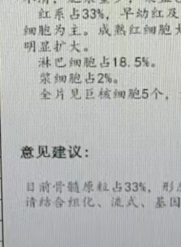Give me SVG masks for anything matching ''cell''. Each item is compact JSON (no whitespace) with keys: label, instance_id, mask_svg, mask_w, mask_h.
Wrapping results in <instances>:
<instances>
[{"label":"cell","instance_id":"obj_57","mask_svg":"<svg viewBox=\"0 0 181 247\" xmlns=\"http://www.w3.org/2000/svg\"><path fill=\"white\" fill-rule=\"evenodd\" d=\"M88 51V49L87 48V47H85V48L83 49V52H87Z\"/></svg>","mask_w":181,"mask_h":247},{"label":"cell","instance_id":"obj_33","mask_svg":"<svg viewBox=\"0 0 181 247\" xmlns=\"http://www.w3.org/2000/svg\"><path fill=\"white\" fill-rule=\"evenodd\" d=\"M97 11L96 9H94V8H91L90 10V18L91 19H96L97 18Z\"/></svg>","mask_w":181,"mask_h":247},{"label":"cell","instance_id":"obj_29","mask_svg":"<svg viewBox=\"0 0 181 247\" xmlns=\"http://www.w3.org/2000/svg\"><path fill=\"white\" fill-rule=\"evenodd\" d=\"M95 80V77H94V75L91 73H88V78L85 79V81L86 82V83H93Z\"/></svg>","mask_w":181,"mask_h":247},{"label":"cell","instance_id":"obj_32","mask_svg":"<svg viewBox=\"0 0 181 247\" xmlns=\"http://www.w3.org/2000/svg\"><path fill=\"white\" fill-rule=\"evenodd\" d=\"M139 94V91L137 89L129 90V97H135Z\"/></svg>","mask_w":181,"mask_h":247},{"label":"cell","instance_id":"obj_38","mask_svg":"<svg viewBox=\"0 0 181 247\" xmlns=\"http://www.w3.org/2000/svg\"><path fill=\"white\" fill-rule=\"evenodd\" d=\"M31 151H32V148H25L24 149H23V154H24V156L25 157H30L31 155Z\"/></svg>","mask_w":181,"mask_h":247},{"label":"cell","instance_id":"obj_20","mask_svg":"<svg viewBox=\"0 0 181 247\" xmlns=\"http://www.w3.org/2000/svg\"><path fill=\"white\" fill-rule=\"evenodd\" d=\"M167 18H175V19H179V17L177 15V9L175 8H171L168 9V13L167 15Z\"/></svg>","mask_w":181,"mask_h":247},{"label":"cell","instance_id":"obj_28","mask_svg":"<svg viewBox=\"0 0 181 247\" xmlns=\"http://www.w3.org/2000/svg\"><path fill=\"white\" fill-rule=\"evenodd\" d=\"M109 92L110 90L109 89H101L99 92V97H107L109 98Z\"/></svg>","mask_w":181,"mask_h":247},{"label":"cell","instance_id":"obj_48","mask_svg":"<svg viewBox=\"0 0 181 247\" xmlns=\"http://www.w3.org/2000/svg\"><path fill=\"white\" fill-rule=\"evenodd\" d=\"M68 3H81L82 2V0H67Z\"/></svg>","mask_w":181,"mask_h":247},{"label":"cell","instance_id":"obj_22","mask_svg":"<svg viewBox=\"0 0 181 247\" xmlns=\"http://www.w3.org/2000/svg\"><path fill=\"white\" fill-rule=\"evenodd\" d=\"M132 15H134V13L132 12V8L130 7H125V8H123V12L121 13V15L125 17L126 20H128L129 16Z\"/></svg>","mask_w":181,"mask_h":247},{"label":"cell","instance_id":"obj_31","mask_svg":"<svg viewBox=\"0 0 181 247\" xmlns=\"http://www.w3.org/2000/svg\"><path fill=\"white\" fill-rule=\"evenodd\" d=\"M51 35H52V32H51L50 25H47V24H44V36H50Z\"/></svg>","mask_w":181,"mask_h":247},{"label":"cell","instance_id":"obj_4","mask_svg":"<svg viewBox=\"0 0 181 247\" xmlns=\"http://www.w3.org/2000/svg\"><path fill=\"white\" fill-rule=\"evenodd\" d=\"M23 47L25 50H27L28 52H36V41H25L23 44Z\"/></svg>","mask_w":181,"mask_h":247},{"label":"cell","instance_id":"obj_13","mask_svg":"<svg viewBox=\"0 0 181 247\" xmlns=\"http://www.w3.org/2000/svg\"><path fill=\"white\" fill-rule=\"evenodd\" d=\"M64 8L62 7L60 8H58L57 9H56L54 12V18L55 19L58 20V21H60L61 20L65 19V15H64Z\"/></svg>","mask_w":181,"mask_h":247},{"label":"cell","instance_id":"obj_18","mask_svg":"<svg viewBox=\"0 0 181 247\" xmlns=\"http://www.w3.org/2000/svg\"><path fill=\"white\" fill-rule=\"evenodd\" d=\"M54 65L56 67L59 68H64L67 66V64L64 63V58L63 57H56L54 59Z\"/></svg>","mask_w":181,"mask_h":247},{"label":"cell","instance_id":"obj_8","mask_svg":"<svg viewBox=\"0 0 181 247\" xmlns=\"http://www.w3.org/2000/svg\"><path fill=\"white\" fill-rule=\"evenodd\" d=\"M98 35H105V34H107V35H108L109 36H111V33L109 32V25L107 23H102V25H101V27L99 28V29H98Z\"/></svg>","mask_w":181,"mask_h":247},{"label":"cell","instance_id":"obj_9","mask_svg":"<svg viewBox=\"0 0 181 247\" xmlns=\"http://www.w3.org/2000/svg\"><path fill=\"white\" fill-rule=\"evenodd\" d=\"M69 81L72 83H81L82 81L81 80V75L78 73H70L69 75Z\"/></svg>","mask_w":181,"mask_h":247},{"label":"cell","instance_id":"obj_24","mask_svg":"<svg viewBox=\"0 0 181 247\" xmlns=\"http://www.w3.org/2000/svg\"><path fill=\"white\" fill-rule=\"evenodd\" d=\"M54 83H58V82L65 83L67 80V76H65V75L60 76L59 73H56V75L54 77Z\"/></svg>","mask_w":181,"mask_h":247},{"label":"cell","instance_id":"obj_50","mask_svg":"<svg viewBox=\"0 0 181 247\" xmlns=\"http://www.w3.org/2000/svg\"><path fill=\"white\" fill-rule=\"evenodd\" d=\"M109 0H100V4L101 5H104V4H109Z\"/></svg>","mask_w":181,"mask_h":247},{"label":"cell","instance_id":"obj_34","mask_svg":"<svg viewBox=\"0 0 181 247\" xmlns=\"http://www.w3.org/2000/svg\"><path fill=\"white\" fill-rule=\"evenodd\" d=\"M120 66L122 67H125L127 66V60L125 57H121L120 58Z\"/></svg>","mask_w":181,"mask_h":247},{"label":"cell","instance_id":"obj_37","mask_svg":"<svg viewBox=\"0 0 181 247\" xmlns=\"http://www.w3.org/2000/svg\"><path fill=\"white\" fill-rule=\"evenodd\" d=\"M142 64V62H141V57H136V58H135V62H134V65L135 67H139L141 66Z\"/></svg>","mask_w":181,"mask_h":247},{"label":"cell","instance_id":"obj_1","mask_svg":"<svg viewBox=\"0 0 181 247\" xmlns=\"http://www.w3.org/2000/svg\"><path fill=\"white\" fill-rule=\"evenodd\" d=\"M171 27L169 24L165 23V24H160L159 25V35H166L169 36L172 34V32L170 31Z\"/></svg>","mask_w":181,"mask_h":247},{"label":"cell","instance_id":"obj_27","mask_svg":"<svg viewBox=\"0 0 181 247\" xmlns=\"http://www.w3.org/2000/svg\"><path fill=\"white\" fill-rule=\"evenodd\" d=\"M99 65L101 67H108L109 66V60L108 57H107L106 56H103L102 62L100 63Z\"/></svg>","mask_w":181,"mask_h":247},{"label":"cell","instance_id":"obj_6","mask_svg":"<svg viewBox=\"0 0 181 247\" xmlns=\"http://www.w3.org/2000/svg\"><path fill=\"white\" fill-rule=\"evenodd\" d=\"M50 59L49 57H41L39 60V67H51Z\"/></svg>","mask_w":181,"mask_h":247},{"label":"cell","instance_id":"obj_30","mask_svg":"<svg viewBox=\"0 0 181 247\" xmlns=\"http://www.w3.org/2000/svg\"><path fill=\"white\" fill-rule=\"evenodd\" d=\"M82 17L83 19L86 20L90 18V11L87 8H84L82 10Z\"/></svg>","mask_w":181,"mask_h":247},{"label":"cell","instance_id":"obj_25","mask_svg":"<svg viewBox=\"0 0 181 247\" xmlns=\"http://www.w3.org/2000/svg\"><path fill=\"white\" fill-rule=\"evenodd\" d=\"M80 16H81V15H80L79 10H78L75 8H72V13L70 15V18L71 20H78L79 19Z\"/></svg>","mask_w":181,"mask_h":247},{"label":"cell","instance_id":"obj_19","mask_svg":"<svg viewBox=\"0 0 181 247\" xmlns=\"http://www.w3.org/2000/svg\"><path fill=\"white\" fill-rule=\"evenodd\" d=\"M128 32L130 34H140L141 31H140V28L138 25H135L133 24L129 26Z\"/></svg>","mask_w":181,"mask_h":247},{"label":"cell","instance_id":"obj_5","mask_svg":"<svg viewBox=\"0 0 181 247\" xmlns=\"http://www.w3.org/2000/svg\"><path fill=\"white\" fill-rule=\"evenodd\" d=\"M149 11L146 9V8L140 9L138 8L136 12V16L137 18H143V19H147L149 17Z\"/></svg>","mask_w":181,"mask_h":247},{"label":"cell","instance_id":"obj_60","mask_svg":"<svg viewBox=\"0 0 181 247\" xmlns=\"http://www.w3.org/2000/svg\"><path fill=\"white\" fill-rule=\"evenodd\" d=\"M121 0H115V2H114V3H118V2H120Z\"/></svg>","mask_w":181,"mask_h":247},{"label":"cell","instance_id":"obj_39","mask_svg":"<svg viewBox=\"0 0 181 247\" xmlns=\"http://www.w3.org/2000/svg\"><path fill=\"white\" fill-rule=\"evenodd\" d=\"M96 11H97V16H98V18H100V19H104V18H105V15H104L102 10L100 9V8H97Z\"/></svg>","mask_w":181,"mask_h":247},{"label":"cell","instance_id":"obj_23","mask_svg":"<svg viewBox=\"0 0 181 247\" xmlns=\"http://www.w3.org/2000/svg\"><path fill=\"white\" fill-rule=\"evenodd\" d=\"M79 27L76 25V24H73L72 26L71 27V32L69 34V36H81L82 34L78 32L79 31Z\"/></svg>","mask_w":181,"mask_h":247},{"label":"cell","instance_id":"obj_40","mask_svg":"<svg viewBox=\"0 0 181 247\" xmlns=\"http://www.w3.org/2000/svg\"><path fill=\"white\" fill-rule=\"evenodd\" d=\"M114 96H122V97H125V92H120V91L115 90L114 92Z\"/></svg>","mask_w":181,"mask_h":247},{"label":"cell","instance_id":"obj_49","mask_svg":"<svg viewBox=\"0 0 181 247\" xmlns=\"http://www.w3.org/2000/svg\"><path fill=\"white\" fill-rule=\"evenodd\" d=\"M38 2L41 4H45V5H49V0H38Z\"/></svg>","mask_w":181,"mask_h":247},{"label":"cell","instance_id":"obj_59","mask_svg":"<svg viewBox=\"0 0 181 247\" xmlns=\"http://www.w3.org/2000/svg\"><path fill=\"white\" fill-rule=\"evenodd\" d=\"M175 2H176L177 3L181 4V0H175Z\"/></svg>","mask_w":181,"mask_h":247},{"label":"cell","instance_id":"obj_7","mask_svg":"<svg viewBox=\"0 0 181 247\" xmlns=\"http://www.w3.org/2000/svg\"><path fill=\"white\" fill-rule=\"evenodd\" d=\"M51 73L49 72H43L40 74V83L42 84L51 83L50 80Z\"/></svg>","mask_w":181,"mask_h":247},{"label":"cell","instance_id":"obj_46","mask_svg":"<svg viewBox=\"0 0 181 247\" xmlns=\"http://www.w3.org/2000/svg\"><path fill=\"white\" fill-rule=\"evenodd\" d=\"M56 97H59V96H61L62 97V99H63V89H57V91H56Z\"/></svg>","mask_w":181,"mask_h":247},{"label":"cell","instance_id":"obj_42","mask_svg":"<svg viewBox=\"0 0 181 247\" xmlns=\"http://www.w3.org/2000/svg\"><path fill=\"white\" fill-rule=\"evenodd\" d=\"M93 94H94V89H87V90H86V96H87V98H91V97H92Z\"/></svg>","mask_w":181,"mask_h":247},{"label":"cell","instance_id":"obj_56","mask_svg":"<svg viewBox=\"0 0 181 247\" xmlns=\"http://www.w3.org/2000/svg\"><path fill=\"white\" fill-rule=\"evenodd\" d=\"M88 33L87 32V31H84L83 32V36H88Z\"/></svg>","mask_w":181,"mask_h":247},{"label":"cell","instance_id":"obj_2","mask_svg":"<svg viewBox=\"0 0 181 247\" xmlns=\"http://www.w3.org/2000/svg\"><path fill=\"white\" fill-rule=\"evenodd\" d=\"M127 31L125 30L124 24L123 23H117L114 26V35L118 36H126Z\"/></svg>","mask_w":181,"mask_h":247},{"label":"cell","instance_id":"obj_53","mask_svg":"<svg viewBox=\"0 0 181 247\" xmlns=\"http://www.w3.org/2000/svg\"><path fill=\"white\" fill-rule=\"evenodd\" d=\"M113 62H114V65L115 67H117V57H114V59H113Z\"/></svg>","mask_w":181,"mask_h":247},{"label":"cell","instance_id":"obj_36","mask_svg":"<svg viewBox=\"0 0 181 247\" xmlns=\"http://www.w3.org/2000/svg\"><path fill=\"white\" fill-rule=\"evenodd\" d=\"M51 95H52V94L48 92L46 89H43V92L41 94V97L43 98V99H49V96H51Z\"/></svg>","mask_w":181,"mask_h":247},{"label":"cell","instance_id":"obj_55","mask_svg":"<svg viewBox=\"0 0 181 247\" xmlns=\"http://www.w3.org/2000/svg\"><path fill=\"white\" fill-rule=\"evenodd\" d=\"M33 1H34V2H36V0H33ZM23 2H28V4L31 3V0H23Z\"/></svg>","mask_w":181,"mask_h":247},{"label":"cell","instance_id":"obj_61","mask_svg":"<svg viewBox=\"0 0 181 247\" xmlns=\"http://www.w3.org/2000/svg\"><path fill=\"white\" fill-rule=\"evenodd\" d=\"M114 83H117V80H114Z\"/></svg>","mask_w":181,"mask_h":247},{"label":"cell","instance_id":"obj_12","mask_svg":"<svg viewBox=\"0 0 181 247\" xmlns=\"http://www.w3.org/2000/svg\"><path fill=\"white\" fill-rule=\"evenodd\" d=\"M38 16H39V19H50L51 15H50V11L45 10L43 8H41L39 11V13H38Z\"/></svg>","mask_w":181,"mask_h":247},{"label":"cell","instance_id":"obj_54","mask_svg":"<svg viewBox=\"0 0 181 247\" xmlns=\"http://www.w3.org/2000/svg\"><path fill=\"white\" fill-rule=\"evenodd\" d=\"M156 0H145L146 2H149V3H155Z\"/></svg>","mask_w":181,"mask_h":247},{"label":"cell","instance_id":"obj_15","mask_svg":"<svg viewBox=\"0 0 181 247\" xmlns=\"http://www.w3.org/2000/svg\"><path fill=\"white\" fill-rule=\"evenodd\" d=\"M156 26H150L149 25H145L143 27V34H156Z\"/></svg>","mask_w":181,"mask_h":247},{"label":"cell","instance_id":"obj_51","mask_svg":"<svg viewBox=\"0 0 181 247\" xmlns=\"http://www.w3.org/2000/svg\"><path fill=\"white\" fill-rule=\"evenodd\" d=\"M83 2H85V3L91 4V3H95L96 1L95 0H84Z\"/></svg>","mask_w":181,"mask_h":247},{"label":"cell","instance_id":"obj_45","mask_svg":"<svg viewBox=\"0 0 181 247\" xmlns=\"http://www.w3.org/2000/svg\"><path fill=\"white\" fill-rule=\"evenodd\" d=\"M176 32H175V35H178V34H181V23H178V25L175 28Z\"/></svg>","mask_w":181,"mask_h":247},{"label":"cell","instance_id":"obj_11","mask_svg":"<svg viewBox=\"0 0 181 247\" xmlns=\"http://www.w3.org/2000/svg\"><path fill=\"white\" fill-rule=\"evenodd\" d=\"M36 32H37V28L36 27H29L28 25H25L23 28V36H35L36 34Z\"/></svg>","mask_w":181,"mask_h":247},{"label":"cell","instance_id":"obj_41","mask_svg":"<svg viewBox=\"0 0 181 247\" xmlns=\"http://www.w3.org/2000/svg\"><path fill=\"white\" fill-rule=\"evenodd\" d=\"M39 35L44 36V25H40L39 26Z\"/></svg>","mask_w":181,"mask_h":247},{"label":"cell","instance_id":"obj_10","mask_svg":"<svg viewBox=\"0 0 181 247\" xmlns=\"http://www.w3.org/2000/svg\"><path fill=\"white\" fill-rule=\"evenodd\" d=\"M41 47L39 48V52H50L51 50L50 47H49V41L46 40V41H41L40 43Z\"/></svg>","mask_w":181,"mask_h":247},{"label":"cell","instance_id":"obj_16","mask_svg":"<svg viewBox=\"0 0 181 247\" xmlns=\"http://www.w3.org/2000/svg\"><path fill=\"white\" fill-rule=\"evenodd\" d=\"M82 65V60L81 59H74L71 57L69 60L70 67H81Z\"/></svg>","mask_w":181,"mask_h":247},{"label":"cell","instance_id":"obj_35","mask_svg":"<svg viewBox=\"0 0 181 247\" xmlns=\"http://www.w3.org/2000/svg\"><path fill=\"white\" fill-rule=\"evenodd\" d=\"M141 62H142V64L143 65L145 66V67H149V66H151V63L150 62H149V60L148 57H141Z\"/></svg>","mask_w":181,"mask_h":247},{"label":"cell","instance_id":"obj_47","mask_svg":"<svg viewBox=\"0 0 181 247\" xmlns=\"http://www.w3.org/2000/svg\"><path fill=\"white\" fill-rule=\"evenodd\" d=\"M71 92H72V97L77 98V96H78V89H73L72 91H71Z\"/></svg>","mask_w":181,"mask_h":247},{"label":"cell","instance_id":"obj_26","mask_svg":"<svg viewBox=\"0 0 181 247\" xmlns=\"http://www.w3.org/2000/svg\"><path fill=\"white\" fill-rule=\"evenodd\" d=\"M79 46H80V44H78V43H77L75 40H73V41H72V44H70L71 49L70 50V52H72L75 51L78 53H81V50L79 49Z\"/></svg>","mask_w":181,"mask_h":247},{"label":"cell","instance_id":"obj_17","mask_svg":"<svg viewBox=\"0 0 181 247\" xmlns=\"http://www.w3.org/2000/svg\"><path fill=\"white\" fill-rule=\"evenodd\" d=\"M67 43L66 41H58V40H56V41H55L54 44V47H53V50H54L56 52H59L61 51V50H62V47H63L64 45H66Z\"/></svg>","mask_w":181,"mask_h":247},{"label":"cell","instance_id":"obj_44","mask_svg":"<svg viewBox=\"0 0 181 247\" xmlns=\"http://www.w3.org/2000/svg\"><path fill=\"white\" fill-rule=\"evenodd\" d=\"M104 79L107 80L108 83H111L112 82V78H111L110 75L109 73H104Z\"/></svg>","mask_w":181,"mask_h":247},{"label":"cell","instance_id":"obj_14","mask_svg":"<svg viewBox=\"0 0 181 247\" xmlns=\"http://www.w3.org/2000/svg\"><path fill=\"white\" fill-rule=\"evenodd\" d=\"M151 17L152 18H164V16L163 15V11L161 10H158L156 7H154V8L152 9L151 12Z\"/></svg>","mask_w":181,"mask_h":247},{"label":"cell","instance_id":"obj_52","mask_svg":"<svg viewBox=\"0 0 181 247\" xmlns=\"http://www.w3.org/2000/svg\"><path fill=\"white\" fill-rule=\"evenodd\" d=\"M160 3H169L172 2V0H160Z\"/></svg>","mask_w":181,"mask_h":247},{"label":"cell","instance_id":"obj_43","mask_svg":"<svg viewBox=\"0 0 181 247\" xmlns=\"http://www.w3.org/2000/svg\"><path fill=\"white\" fill-rule=\"evenodd\" d=\"M98 83H104V74H103V73H98Z\"/></svg>","mask_w":181,"mask_h":247},{"label":"cell","instance_id":"obj_3","mask_svg":"<svg viewBox=\"0 0 181 247\" xmlns=\"http://www.w3.org/2000/svg\"><path fill=\"white\" fill-rule=\"evenodd\" d=\"M83 66L85 67H96V59L94 57H85L83 59Z\"/></svg>","mask_w":181,"mask_h":247},{"label":"cell","instance_id":"obj_21","mask_svg":"<svg viewBox=\"0 0 181 247\" xmlns=\"http://www.w3.org/2000/svg\"><path fill=\"white\" fill-rule=\"evenodd\" d=\"M65 33V28L62 26V24H57L55 26V31L54 35H60V36H63V35Z\"/></svg>","mask_w":181,"mask_h":247},{"label":"cell","instance_id":"obj_58","mask_svg":"<svg viewBox=\"0 0 181 247\" xmlns=\"http://www.w3.org/2000/svg\"><path fill=\"white\" fill-rule=\"evenodd\" d=\"M151 66L152 67H156V65H155L154 63H151Z\"/></svg>","mask_w":181,"mask_h":247}]
</instances>
